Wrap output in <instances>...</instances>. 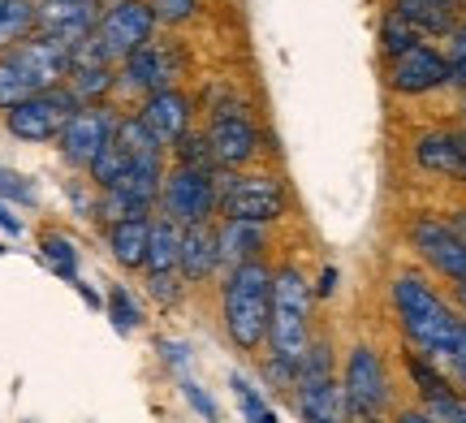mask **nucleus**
I'll return each instance as SVG.
<instances>
[{"instance_id":"a18cd8bd","label":"nucleus","mask_w":466,"mask_h":423,"mask_svg":"<svg viewBox=\"0 0 466 423\" xmlns=\"http://www.w3.org/2000/svg\"><path fill=\"white\" fill-rule=\"evenodd\" d=\"M450 220H453V229H458V234L466 237V204H462V207H453V212H450Z\"/></svg>"},{"instance_id":"6e6552de","label":"nucleus","mask_w":466,"mask_h":423,"mask_svg":"<svg viewBox=\"0 0 466 423\" xmlns=\"http://www.w3.org/2000/svg\"><path fill=\"white\" fill-rule=\"evenodd\" d=\"M208 147H212V160H217L220 173H242L250 169L259 156H264V130L255 126V117L247 113V104H217L208 113Z\"/></svg>"},{"instance_id":"412c9836","label":"nucleus","mask_w":466,"mask_h":423,"mask_svg":"<svg viewBox=\"0 0 466 423\" xmlns=\"http://www.w3.org/2000/svg\"><path fill=\"white\" fill-rule=\"evenodd\" d=\"M147 247H151V217H130L108 225V251L126 272L147 268Z\"/></svg>"},{"instance_id":"37998d69","label":"nucleus","mask_w":466,"mask_h":423,"mask_svg":"<svg viewBox=\"0 0 466 423\" xmlns=\"http://www.w3.org/2000/svg\"><path fill=\"white\" fill-rule=\"evenodd\" d=\"M0 229H5V234H22V220L9 217V212H5V204H0Z\"/></svg>"},{"instance_id":"f257e3e1","label":"nucleus","mask_w":466,"mask_h":423,"mask_svg":"<svg viewBox=\"0 0 466 423\" xmlns=\"http://www.w3.org/2000/svg\"><path fill=\"white\" fill-rule=\"evenodd\" d=\"M389 307H393V320H398L406 346L445 368L462 337V311L453 307V298H445L428 281V272L401 268L389 281Z\"/></svg>"},{"instance_id":"39448f33","label":"nucleus","mask_w":466,"mask_h":423,"mask_svg":"<svg viewBox=\"0 0 466 423\" xmlns=\"http://www.w3.org/2000/svg\"><path fill=\"white\" fill-rule=\"evenodd\" d=\"M220 217L255 220V225H281L285 217H294V190H289V182L281 173L272 169L220 173Z\"/></svg>"},{"instance_id":"ddd939ff","label":"nucleus","mask_w":466,"mask_h":423,"mask_svg":"<svg viewBox=\"0 0 466 423\" xmlns=\"http://www.w3.org/2000/svg\"><path fill=\"white\" fill-rule=\"evenodd\" d=\"M74 108H83V104L74 100L66 86H52V91H39L31 100H22L17 108H9L5 113V130L17 143H56L66 121L74 117Z\"/></svg>"},{"instance_id":"5701e85b","label":"nucleus","mask_w":466,"mask_h":423,"mask_svg":"<svg viewBox=\"0 0 466 423\" xmlns=\"http://www.w3.org/2000/svg\"><path fill=\"white\" fill-rule=\"evenodd\" d=\"M39 35V0H0V52Z\"/></svg>"},{"instance_id":"1a4fd4ad","label":"nucleus","mask_w":466,"mask_h":423,"mask_svg":"<svg viewBox=\"0 0 466 423\" xmlns=\"http://www.w3.org/2000/svg\"><path fill=\"white\" fill-rule=\"evenodd\" d=\"M160 217H168L182 229L212 225L220 217V173L168 165L165 186H160Z\"/></svg>"},{"instance_id":"f3484780","label":"nucleus","mask_w":466,"mask_h":423,"mask_svg":"<svg viewBox=\"0 0 466 423\" xmlns=\"http://www.w3.org/2000/svg\"><path fill=\"white\" fill-rule=\"evenodd\" d=\"M100 0H39V35H48L66 48H78L96 35Z\"/></svg>"},{"instance_id":"c756f323","label":"nucleus","mask_w":466,"mask_h":423,"mask_svg":"<svg viewBox=\"0 0 466 423\" xmlns=\"http://www.w3.org/2000/svg\"><path fill=\"white\" fill-rule=\"evenodd\" d=\"M168 156H173V165H182V169L220 173V169H217V160H212V147H208V138H203L199 130H190V135H186L182 143H173V147H168Z\"/></svg>"},{"instance_id":"6ab92c4d","label":"nucleus","mask_w":466,"mask_h":423,"mask_svg":"<svg viewBox=\"0 0 466 423\" xmlns=\"http://www.w3.org/2000/svg\"><path fill=\"white\" fill-rule=\"evenodd\" d=\"M217 242H220V264H250L264 259L268 242H272V225H255V220H217Z\"/></svg>"},{"instance_id":"de8ad7c7","label":"nucleus","mask_w":466,"mask_h":423,"mask_svg":"<svg viewBox=\"0 0 466 423\" xmlns=\"http://www.w3.org/2000/svg\"><path fill=\"white\" fill-rule=\"evenodd\" d=\"M458 186H466V126H462V182Z\"/></svg>"},{"instance_id":"49530a36","label":"nucleus","mask_w":466,"mask_h":423,"mask_svg":"<svg viewBox=\"0 0 466 423\" xmlns=\"http://www.w3.org/2000/svg\"><path fill=\"white\" fill-rule=\"evenodd\" d=\"M389 5H401V0H389ZM415 5H450V9H466V0H415Z\"/></svg>"},{"instance_id":"c03bdc74","label":"nucleus","mask_w":466,"mask_h":423,"mask_svg":"<svg viewBox=\"0 0 466 423\" xmlns=\"http://www.w3.org/2000/svg\"><path fill=\"white\" fill-rule=\"evenodd\" d=\"M453 289V307L462 311V320H466V281H458V286H450Z\"/></svg>"},{"instance_id":"473e14b6","label":"nucleus","mask_w":466,"mask_h":423,"mask_svg":"<svg viewBox=\"0 0 466 423\" xmlns=\"http://www.w3.org/2000/svg\"><path fill=\"white\" fill-rule=\"evenodd\" d=\"M126 169H130V156L121 152V147H116V138H113V147H108V152L86 169V182H91L96 190H113L116 182L126 177Z\"/></svg>"},{"instance_id":"0eeeda50","label":"nucleus","mask_w":466,"mask_h":423,"mask_svg":"<svg viewBox=\"0 0 466 423\" xmlns=\"http://www.w3.org/2000/svg\"><path fill=\"white\" fill-rule=\"evenodd\" d=\"M341 385H346L350 419H380L384 410L393 407V376L384 355L371 341H354L341 363Z\"/></svg>"},{"instance_id":"a19ab883","label":"nucleus","mask_w":466,"mask_h":423,"mask_svg":"<svg viewBox=\"0 0 466 423\" xmlns=\"http://www.w3.org/2000/svg\"><path fill=\"white\" fill-rule=\"evenodd\" d=\"M160 350H165V358L173 363V368H182V363H186V346H182V341H160Z\"/></svg>"},{"instance_id":"c85d7f7f","label":"nucleus","mask_w":466,"mask_h":423,"mask_svg":"<svg viewBox=\"0 0 466 423\" xmlns=\"http://www.w3.org/2000/svg\"><path fill=\"white\" fill-rule=\"evenodd\" d=\"M108 316H113V328L116 333H138L143 328V303L130 294V286H113L108 289Z\"/></svg>"},{"instance_id":"79ce46f5","label":"nucleus","mask_w":466,"mask_h":423,"mask_svg":"<svg viewBox=\"0 0 466 423\" xmlns=\"http://www.w3.org/2000/svg\"><path fill=\"white\" fill-rule=\"evenodd\" d=\"M398 423H432V419L423 415V407H401L398 410Z\"/></svg>"},{"instance_id":"e433bc0d","label":"nucleus","mask_w":466,"mask_h":423,"mask_svg":"<svg viewBox=\"0 0 466 423\" xmlns=\"http://www.w3.org/2000/svg\"><path fill=\"white\" fill-rule=\"evenodd\" d=\"M0 199H14V204H35V186L14 169H0Z\"/></svg>"},{"instance_id":"7ed1b4c3","label":"nucleus","mask_w":466,"mask_h":423,"mask_svg":"<svg viewBox=\"0 0 466 423\" xmlns=\"http://www.w3.org/2000/svg\"><path fill=\"white\" fill-rule=\"evenodd\" d=\"M69 74H74V48L48 35H31L14 52H0V113L17 108L39 91L66 86Z\"/></svg>"},{"instance_id":"9d476101","label":"nucleus","mask_w":466,"mask_h":423,"mask_svg":"<svg viewBox=\"0 0 466 423\" xmlns=\"http://www.w3.org/2000/svg\"><path fill=\"white\" fill-rule=\"evenodd\" d=\"M156 14H151V0H113L100 9V22H96V35L91 44L100 48V56L108 65H121L130 52H138L143 44L156 39Z\"/></svg>"},{"instance_id":"423d86ee","label":"nucleus","mask_w":466,"mask_h":423,"mask_svg":"<svg viewBox=\"0 0 466 423\" xmlns=\"http://www.w3.org/2000/svg\"><path fill=\"white\" fill-rule=\"evenodd\" d=\"M406 247L423 268L441 277L445 286L466 281V237L453 229L450 217H436V212H415L406 220Z\"/></svg>"},{"instance_id":"f03ea898","label":"nucleus","mask_w":466,"mask_h":423,"mask_svg":"<svg viewBox=\"0 0 466 423\" xmlns=\"http://www.w3.org/2000/svg\"><path fill=\"white\" fill-rule=\"evenodd\" d=\"M272 272L277 264L268 259H250V264H233L220 286V324L233 350L242 355H259L268 346V324H272Z\"/></svg>"},{"instance_id":"3c124183","label":"nucleus","mask_w":466,"mask_h":423,"mask_svg":"<svg viewBox=\"0 0 466 423\" xmlns=\"http://www.w3.org/2000/svg\"><path fill=\"white\" fill-rule=\"evenodd\" d=\"M100 5H113V0H100Z\"/></svg>"},{"instance_id":"2f4dec72","label":"nucleus","mask_w":466,"mask_h":423,"mask_svg":"<svg viewBox=\"0 0 466 423\" xmlns=\"http://www.w3.org/2000/svg\"><path fill=\"white\" fill-rule=\"evenodd\" d=\"M337 376V355H333V341L329 337H311L307 355L299 363V380H329Z\"/></svg>"},{"instance_id":"72a5a7b5","label":"nucleus","mask_w":466,"mask_h":423,"mask_svg":"<svg viewBox=\"0 0 466 423\" xmlns=\"http://www.w3.org/2000/svg\"><path fill=\"white\" fill-rule=\"evenodd\" d=\"M229 385H233V393H238V407H242V419H247V423H277V410L268 407V402H264V393L255 389V385H250L247 376H233Z\"/></svg>"},{"instance_id":"9b49d317","label":"nucleus","mask_w":466,"mask_h":423,"mask_svg":"<svg viewBox=\"0 0 466 423\" xmlns=\"http://www.w3.org/2000/svg\"><path fill=\"white\" fill-rule=\"evenodd\" d=\"M384 86L398 100H423L436 91H450V56L436 44H415L401 56L384 61Z\"/></svg>"},{"instance_id":"8fccbe9b","label":"nucleus","mask_w":466,"mask_h":423,"mask_svg":"<svg viewBox=\"0 0 466 423\" xmlns=\"http://www.w3.org/2000/svg\"><path fill=\"white\" fill-rule=\"evenodd\" d=\"M359 423H389V419H384V415H380V419H359Z\"/></svg>"},{"instance_id":"4be33fe9","label":"nucleus","mask_w":466,"mask_h":423,"mask_svg":"<svg viewBox=\"0 0 466 423\" xmlns=\"http://www.w3.org/2000/svg\"><path fill=\"white\" fill-rule=\"evenodd\" d=\"M393 9H398L428 44H432V39H453V31L462 26V17H466V9H450V5H415V0H401Z\"/></svg>"},{"instance_id":"4468645a","label":"nucleus","mask_w":466,"mask_h":423,"mask_svg":"<svg viewBox=\"0 0 466 423\" xmlns=\"http://www.w3.org/2000/svg\"><path fill=\"white\" fill-rule=\"evenodd\" d=\"M177 74H182V52L173 48V44H165V39H151V44H143V48L130 52L116 65V91L147 100L151 91L177 86Z\"/></svg>"},{"instance_id":"bb28decb","label":"nucleus","mask_w":466,"mask_h":423,"mask_svg":"<svg viewBox=\"0 0 466 423\" xmlns=\"http://www.w3.org/2000/svg\"><path fill=\"white\" fill-rule=\"evenodd\" d=\"M116 147L130 156V165H138V160H165V147L156 143V135L143 126V117H138V113L116 121Z\"/></svg>"},{"instance_id":"cd10ccee","label":"nucleus","mask_w":466,"mask_h":423,"mask_svg":"<svg viewBox=\"0 0 466 423\" xmlns=\"http://www.w3.org/2000/svg\"><path fill=\"white\" fill-rule=\"evenodd\" d=\"M376 39H380V56H384V61H393V56H401V52H406V48H415V44H428V39H423V35H419L415 26H410V22H406V17L398 14L393 5H389V9L380 14Z\"/></svg>"},{"instance_id":"393cba45","label":"nucleus","mask_w":466,"mask_h":423,"mask_svg":"<svg viewBox=\"0 0 466 423\" xmlns=\"http://www.w3.org/2000/svg\"><path fill=\"white\" fill-rule=\"evenodd\" d=\"M401 363H406V376H410V385H415V393H419V402H428V398H441V393H450L453 389V380H450V372L436 363V358H428V355H419V350H401Z\"/></svg>"},{"instance_id":"09e8293b","label":"nucleus","mask_w":466,"mask_h":423,"mask_svg":"<svg viewBox=\"0 0 466 423\" xmlns=\"http://www.w3.org/2000/svg\"><path fill=\"white\" fill-rule=\"evenodd\" d=\"M458 117H462V126H466V91L458 96Z\"/></svg>"},{"instance_id":"aec40b11","label":"nucleus","mask_w":466,"mask_h":423,"mask_svg":"<svg viewBox=\"0 0 466 423\" xmlns=\"http://www.w3.org/2000/svg\"><path fill=\"white\" fill-rule=\"evenodd\" d=\"M217 268H220L217 220H212V225H190V229H182V255H177L182 281H208Z\"/></svg>"},{"instance_id":"20e7f679","label":"nucleus","mask_w":466,"mask_h":423,"mask_svg":"<svg viewBox=\"0 0 466 423\" xmlns=\"http://www.w3.org/2000/svg\"><path fill=\"white\" fill-rule=\"evenodd\" d=\"M311 311H316V289L299 264H277L272 272V324H268V350L299 368L307 346H311Z\"/></svg>"},{"instance_id":"dca6fc26","label":"nucleus","mask_w":466,"mask_h":423,"mask_svg":"<svg viewBox=\"0 0 466 423\" xmlns=\"http://www.w3.org/2000/svg\"><path fill=\"white\" fill-rule=\"evenodd\" d=\"M138 117L156 135V143L168 152L173 143H182L195 130V100H190V91H182V86H165V91H151L147 100H143Z\"/></svg>"},{"instance_id":"58836bf2","label":"nucleus","mask_w":466,"mask_h":423,"mask_svg":"<svg viewBox=\"0 0 466 423\" xmlns=\"http://www.w3.org/2000/svg\"><path fill=\"white\" fill-rule=\"evenodd\" d=\"M182 389H186V398H190V407L203 410V419H217V402H212V398H208L199 385H190V380H186Z\"/></svg>"},{"instance_id":"4c0bfd02","label":"nucleus","mask_w":466,"mask_h":423,"mask_svg":"<svg viewBox=\"0 0 466 423\" xmlns=\"http://www.w3.org/2000/svg\"><path fill=\"white\" fill-rule=\"evenodd\" d=\"M445 372H450L453 389L466 393V320H462V337H458V350H453V358L445 363Z\"/></svg>"},{"instance_id":"c9c22d12","label":"nucleus","mask_w":466,"mask_h":423,"mask_svg":"<svg viewBox=\"0 0 466 423\" xmlns=\"http://www.w3.org/2000/svg\"><path fill=\"white\" fill-rule=\"evenodd\" d=\"M182 272H147V294L156 298V303L173 307L177 298H182Z\"/></svg>"},{"instance_id":"f704fd0d","label":"nucleus","mask_w":466,"mask_h":423,"mask_svg":"<svg viewBox=\"0 0 466 423\" xmlns=\"http://www.w3.org/2000/svg\"><path fill=\"white\" fill-rule=\"evenodd\" d=\"M151 14L160 26H186L203 14V0H151Z\"/></svg>"},{"instance_id":"b1692460","label":"nucleus","mask_w":466,"mask_h":423,"mask_svg":"<svg viewBox=\"0 0 466 423\" xmlns=\"http://www.w3.org/2000/svg\"><path fill=\"white\" fill-rule=\"evenodd\" d=\"M66 91L78 104H108V96L116 91V65H74Z\"/></svg>"},{"instance_id":"a878e982","label":"nucleus","mask_w":466,"mask_h":423,"mask_svg":"<svg viewBox=\"0 0 466 423\" xmlns=\"http://www.w3.org/2000/svg\"><path fill=\"white\" fill-rule=\"evenodd\" d=\"M177 255H182V225H173L168 217H151V247L143 272H177Z\"/></svg>"},{"instance_id":"7c9ffc66","label":"nucleus","mask_w":466,"mask_h":423,"mask_svg":"<svg viewBox=\"0 0 466 423\" xmlns=\"http://www.w3.org/2000/svg\"><path fill=\"white\" fill-rule=\"evenodd\" d=\"M39 247H44V259L61 272V281L78 286V251H74V242H69L66 234H44L39 237Z\"/></svg>"},{"instance_id":"2eb2a0df","label":"nucleus","mask_w":466,"mask_h":423,"mask_svg":"<svg viewBox=\"0 0 466 423\" xmlns=\"http://www.w3.org/2000/svg\"><path fill=\"white\" fill-rule=\"evenodd\" d=\"M410 165L436 182H462V126H423L410 138Z\"/></svg>"},{"instance_id":"ea45409f","label":"nucleus","mask_w":466,"mask_h":423,"mask_svg":"<svg viewBox=\"0 0 466 423\" xmlns=\"http://www.w3.org/2000/svg\"><path fill=\"white\" fill-rule=\"evenodd\" d=\"M337 281H341V272H337L333 264H324V272H319V286H316V298H333Z\"/></svg>"},{"instance_id":"a211bd4d","label":"nucleus","mask_w":466,"mask_h":423,"mask_svg":"<svg viewBox=\"0 0 466 423\" xmlns=\"http://www.w3.org/2000/svg\"><path fill=\"white\" fill-rule=\"evenodd\" d=\"M294 410L302 423H354L350 419V402H346V385L329 376V380H299L294 385Z\"/></svg>"},{"instance_id":"f8f14e48","label":"nucleus","mask_w":466,"mask_h":423,"mask_svg":"<svg viewBox=\"0 0 466 423\" xmlns=\"http://www.w3.org/2000/svg\"><path fill=\"white\" fill-rule=\"evenodd\" d=\"M116 121H121V113H113L108 104H83V108H74V117L66 121V130L56 138L66 165H74V169H83V173L91 169L113 147Z\"/></svg>"}]
</instances>
